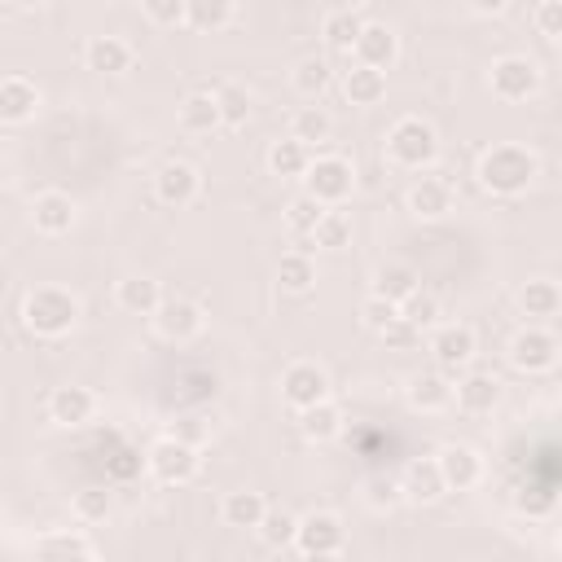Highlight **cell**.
<instances>
[{
  "mask_svg": "<svg viewBox=\"0 0 562 562\" xmlns=\"http://www.w3.org/2000/svg\"><path fill=\"white\" fill-rule=\"evenodd\" d=\"M360 13L351 9V4H342V9H334V13H325V22H321V35H325V44L334 48V53H351V44H356V35H360Z\"/></svg>",
  "mask_w": 562,
  "mask_h": 562,
  "instance_id": "cell-28",
  "label": "cell"
},
{
  "mask_svg": "<svg viewBox=\"0 0 562 562\" xmlns=\"http://www.w3.org/2000/svg\"><path fill=\"white\" fill-rule=\"evenodd\" d=\"M474 351H479V338L470 325H439L430 338V356L439 373H461L474 360Z\"/></svg>",
  "mask_w": 562,
  "mask_h": 562,
  "instance_id": "cell-7",
  "label": "cell"
},
{
  "mask_svg": "<svg viewBox=\"0 0 562 562\" xmlns=\"http://www.w3.org/2000/svg\"><path fill=\"white\" fill-rule=\"evenodd\" d=\"M417 285H422V277L408 263H386V268L373 272V294L378 299H391V303H404Z\"/></svg>",
  "mask_w": 562,
  "mask_h": 562,
  "instance_id": "cell-29",
  "label": "cell"
},
{
  "mask_svg": "<svg viewBox=\"0 0 562 562\" xmlns=\"http://www.w3.org/2000/svg\"><path fill=\"white\" fill-rule=\"evenodd\" d=\"M342 92H347L351 105H378L386 97V70H373V66H360L356 61L342 75Z\"/></svg>",
  "mask_w": 562,
  "mask_h": 562,
  "instance_id": "cell-22",
  "label": "cell"
},
{
  "mask_svg": "<svg viewBox=\"0 0 562 562\" xmlns=\"http://www.w3.org/2000/svg\"><path fill=\"white\" fill-rule=\"evenodd\" d=\"M215 105H220V127H241L250 119V92L241 83H220Z\"/></svg>",
  "mask_w": 562,
  "mask_h": 562,
  "instance_id": "cell-35",
  "label": "cell"
},
{
  "mask_svg": "<svg viewBox=\"0 0 562 562\" xmlns=\"http://www.w3.org/2000/svg\"><path fill=\"white\" fill-rule=\"evenodd\" d=\"M9 4H18V9H40L44 0H9Z\"/></svg>",
  "mask_w": 562,
  "mask_h": 562,
  "instance_id": "cell-49",
  "label": "cell"
},
{
  "mask_svg": "<svg viewBox=\"0 0 562 562\" xmlns=\"http://www.w3.org/2000/svg\"><path fill=\"white\" fill-rule=\"evenodd\" d=\"M465 4H470L474 13H487V18H492V13H501L509 0H465Z\"/></svg>",
  "mask_w": 562,
  "mask_h": 562,
  "instance_id": "cell-48",
  "label": "cell"
},
{
  "mask_svg": "<svg viewBox=\"0 0 562 562\" xmlns=\"http://www.w3.org/2000/svg\"><path fill=\"white\" fill-rule=\"evenodd\" d=\"M479 184L496 198H518L531 180H536V154L522 149V145H492L483 158H479Z\"/></svg>",
  "mask_w": 562,
  "mask_h": 562,
  "instance_id": "cell-1",
  "label": "cell"
},
{
  "mask_svg": "<svg viewBox=\"0 0 562 562\" xmlns=\"http://www.w3.org/2000/svg\"><path fill=\"white\" fill-rule=\"evenodd\" d=\"M536 31H540L544 40H558V35H562V4H558V0H544V4L536 9Z\"/></svg>",
  "mask_w": 562,
  "mask_h": 562,
  "instance_id": "cell-47",
  "label": "cell"
},
{
  "mask_svg": "<svg viewBox=\"0 0 562 562\" xmlns=\"http://www.w3.org/2000/svg\"><path fill=\"white\" fill-rule=\"evenodd\" d=\"M514 505H518L522 514H536V518H540V514L553 509V487H522Z\"/></svg>",
  "mask_w": 562,
  "mask_h": 562,
  "instance_id": "cell-46",
  "label": "cell"
},
{
  "mask_svg": "<svg viewBox=\"0 0 562 562\" xmlns=\"http://www.w3.org/2000/svg\"><path fill=\"white\" fill-rule=\"evenodd\" d=\"M452 400H457L461 413L483 417V413H492V408L501 404V382H496L492 373H465V378L452 386Z\"/></svg>",
  "mask_w": 562,
  "mask_h": 562,
  "instance_id": "cell-15",
  "label": "cell"
},
{
  "mask_svg": "<svg viewBox=\"0 0 562 562\" xmlns=\"http://www.w3.org/2000/svg\"><path fill=\"white\" fill-rule=\"evenodd\" d=\"M400 492H404V501L430 505V501H439L448 487H443L435 461H408V470H404V479H400Z\"/></svg>",
  "mask_w": 562,
  "mask_h": 562,
  "instance_id": "cell-21",
  "label": "cell"
},
{
  "mask_svg": "<svg viewBox=\"0 0 562 562\" xmlns=\"http://www.w3.org/2000/svg\"><path fill=\"white\" fill-rule=\"evenodd\" d=\"M299 430H303V439H312V443L334 439V435L342 430V413H338V404H334V400H316V404L299 408Z\"/></svg>",
  "mask_w": 562,
  "mask_h": 562,
  "instance_id": "cell-23",
  "label": "cell"
},
{
  "mask_svg": "<svg viewBox=\"0 0 562 562\" xmlns=\"http://www.w3.org/2000/svg\"><path fill=\"white\" fill-rule=\"evenodd\" d=\"M408 211H413L417 220H439V215L452 211V189H448L443 180H435V176H422V180L408 189Z\"/></svg>",
  "mask_w": 562,
  "mask_h": 562,
  "instance_id": "cell-20",
  "label": "cell"
},
{
  "mask_svg": "<svg viewBox=\"0 0 562 562\" xmlns=\"http://www.w3.org/2000/svg\"><path fill=\"white\" fill-rule=\"evenodd\" d=\"M294 522H299L294 514H285V509H268V514L259 518V527H255V531L263 536V544H268V549H285V544L294 540Z\"/></svg>",
  "mask_w": 562,
  "mask_h": 562,
  "instance_id": "cell-40",
  "label": "cell"
},
{
  "mask_svg": "<svg viewBox=\"0 0 562 562\" xmlns=\"http://www.w3.org/2000/svg\"><path fill=\"white\" fill-rule=\"evenodd\" d=\"M40 110V88L22 75L0 79V123H26Z\"/></svg>",
  "mask_w": 562,
  "mask_h": 562,
  "instance_id": "cell-17",
  "label": "cell"
},
{
  "mask_svg": "<svg viewBox=\"0 0 562 562\" xmlns=\"http://www.w3.org/2000/svg\"><path fill=\"white\" fill-rule=\"evenodd\" d=\"M154 329L167 338V342H189L198 329H202V307L189 303V299H162L154 307Z\"/></svg>",
  "mask_w": 562,
  "mask_h": 562,
  "instance_id": "cell-13",
  "label": "cell"
},
{
  "mask_svg": "<svg viewBox=\"0 0 562 562\" xmlns=\"http://www.w3.org/2000/svg\"><path fill=\"white\" fill-rule=\"evenodd\" d=\"M329 132H334V119H329L325 110H316V105H303V110L294 114V123H290V136L303 140L307 149H312V145H325Z\"/></svg>",
  "mask_w": 562,
  "mask_h": 562,
  "instance_id": "cell-34",
  "label": "cell"
},
{
  "mask_svg": "<svg viewBox=\"0 0 562 562\" xmlns=\"http://www.w3.org/2000/svg\"><path fill=\"white\" fill-rule=\"evenodd\" d=\"M114 299H119V307L132 312V316H154V307L162 303V290H158L154 277H123Z\"/></svg>",
  "mask_w": 562,
  "mask_h": 562,
  "instance_id": "cell-24",
  "label": "cell"
},
{
  "mask_svg": "<svg viewBox=\"0 0 562 562\" xmlns=\"http://www.w3.org/2000/svg\"><path fill=\"white\" fill-rule=\"evenodd\" d=\"M233 9H237V0H189L184 22L193 31H224L233 22Z\"/></svg>",
  "mask_w": 562,
  "mask_h": 562,
  "instance_id": "cell-32",
  "label": "cell"
},
{
  "mask_svg": "<svg viewBox=\"0 0 562 562\" xmlns=\"http://www.w3.org/2000/svg\"><path fill=\"white\" fill-rule=\"evenodd\" d=\"M408 404L422 408V413H439V408L452 404V382H448L439 369H435V373H417V378L408 382Z\"/></svg>",
  "mask_w": 562,
  "mask_h": 562,
  "instance_id": "cell-25",
  "label": "cell"
},
{
  "mask_svg": "<svg viewBox=\"0 0 562 562\" xmlns=\"http://www.w3.org/2000/svg\"><path fill=\"white\" fill-rule=\"evenodd\" d=\"M400 321H408L417 334H422V329H430V325H439V299H435V294H426V290L417 285V290L400 303Z\"/></svg>",
  "mask_w": 562,
  "mask_h": 562,
  "instance_id": "cell-38",
  "label": "cell"
},
{
  "mask_svg": "<svg viewBox=\"0 0 562 562\" xmlns=\"http://www.w3.org/2000/svg\"><path fill=\"white\" fill-rule=\"evenodd\" d=\"M263 514H268V505H263L259 492H228L224 505H220L224 527H237V531H255Z\"/></svg>",
  "mask_w": 562,
  "mask_h": 562,
  "instance_id": "cell-26",
  "label": "cell"
},
{
  "mask_svg": "<svg viewBox=\"0 0 562 562\" xmlns=\"http://www.w3.org/2000/svg\"><path fill=\"white\" fill-rule=\"evenodd\" d=\"M386 154L395 167L404 171H422L439 158V136L426 119H400L391 132H386Z\"/></svg>",
  "mask_w": 562,
  "mask_h": 562,
  "instance_id": "cell-3",
  "label": "cell"
},
{
  "mask_svg": "<svg viewBox=\"0 0 562 562\" xmlns=\"http://www.w3.org/2000/svg\"><path fill=\"white\" fill-rule=\"evenodd\" d=\"M22 321H26V329L35 338H61V334H70L79 325V299L57 290V285H40V290L26 294Z\"/></svg>",
  "mask_w": 562,
  "mask_h": 562,
  "instance_id": "cell-2",
  "label": "cell"
},
{
  "mask_svg": "<svg viewBox=\"0 0 562 562\" xmlns=\"http://www.w3.org/2000/svg\"><path fill=\"white\" fill-rule=\"evenodd\" d=\"M149 470H154V479L158 483H167V487H176V483H189L193 474H198V465H202V457H198V448L189 443V439H180V435H167V439H158L154 448H149Z\"/></svg>",
  "mask_w": 562,
  "mask_h": 562,
  "instance_id": "cell-5",
  "label": "cell"
},
{
  "mask_svg": "<svg viewBox=\"0 0 562 562\" xmlns=\"http://www.w3.org/2000/svg\"><path fill=\"white\" fill-rule=\"evenodd\" d=\"M400 501H404L400 479H382V474L369 479V505H373V509H391V505H400Z\"/></svg>",
  "mask_w": 562,
  "mask_h": 562,
  "instance_id": "cell-44",
  "label": "cell"
},
{
  "mask_svg": "<svg viewBox=\"0 0 562 562\" xmlns=\"http://www.w3.org/2000/svg\"><path fill=\"white\" fill-rule=\"evenodd\" d=\"M351 53H356V61H360V66L386 70V66L400 57V40H395V31H391V26H382V22H364V26H360V35H356V44H351Z\"/></svg>",
  "mask_w": 562,
  "mask_h": 562,
  "instance_id": "cell-14",
  "label": "cell"
},
{
  "mask_svg": "<svg viewBox=\"0 0 562 562\" xmlns=\"http://www.w3.org/2000/svg\"><path fill=\"white\" fill-rule=\"evenodd\" d=\"M110 492L105 487H83V492H75V514L83 518V522H101L105 514H110Z\"/></svg>",
  "mask_w": 562,
  "mask_h": 562,
  "instance_id": "cell-42",
  "label": "cell"
},
{
  "mask_svg": "<svg viewBox=\"0 0 562 562\" xmlns=\"http://www.w3.org/2000/svg\"><path fill=\"white\" fill-rule=\"evenodd\" d=\"M435 465H439V479H443L448 492H470L483 479V457L474 448H465V443H448L435 457Z\"/></svg>",
  "mask_w": 562,
  "mask_h": 562,
  "instance_id": "cell-12",
  "label": "cell"
},
{
  "mask_svg": "<svg viewBox=\"0 0 562 562\" xmlns=\"http://www.w3.org/2000/svg\"><path fill=\"white\" fill-rule=\"evenodd\" d=\"M281 400H285L294 413L307 408V404H316V400H329V378H325V369L312 364V360H294V364L281 373Z\"/></svg>",
  "mask_w": 562,
  "mask_h": 562,
  "instance_id": "cell-8",
  "label": "cell"
},
{
  "mask_svg": "<svg viewBox=\"0 0 562 562\" xmlns=\"http://www.w3.org/2000/svg\"><path fill=\"white\" fill-rule=\"evenodd\" d=\"M307 162H312V149H307L303 140H294V136H285V140H277V145L268 149V171H272V176H281V180L303 176V171H307Z\"/></svg>",
  "mask_w": 562,
  "mask_h": 562,
  "instance_id": "cell-30",
  "label": "cell"
},
{
  "mask_svg": "<svg viewBox=\"0 0 562 562\" xmlns=\"http://www.w3.org/2000/svg\"><path fill=\"white\" fill-rule=\"evenodd\" d=\"M198 189H202V176L189 162H180V158L176 162H162L154 171V198L162 206H189L198 198Z\"/></svg>",
  "mask_w": 562,
  "mask_h": 562,
  "instance_id": "cell-11",
  "label": "cell"
},
{
  "mask_svg": "<svg viewBox=\"0 0 562 562\" xmlns=\"http://www.w3.org/2000/svg\"><path fill=\"white\" fill-rule=\"evenodd\" d=\"M518 307H522L527 316H536V321H549V316H558L562 294H558L553 281H527V285L518 290Z\"/></svg>",
  "mask_w": 562,
  "mask_h": 562,
  "instance_id": "cell-33",
  "label": "cell"
},
{
  "mask_svg": "<svg viewBox=\"0 0 562 562\" xmlns=\"http://www.w3.org/2000/svg\"><path fill=\"white\" fill-rule=\"evenodd\" d=\"M303 184H307V193H312L316 202L334 206V202H347V198H351L356 176H351V162H347V158L325 154V158H312V162H307Z\"/></svg>",
  "mask_w": 562,
  "mask_h": 562,
  "instance_id": "cell-6",
  "label": "cell"
},
{
  "mask_svg": "<svg viewBox=\"0 0 562 562\" xmlns=\"http://www.w3.org/2000/svg\"><path fill=\"white\" fill-rule=\"evenodd\" d=\"M277 285H281L285 294H307V290L316 285V263H312L303 250L281 255V263H277Z\"/></svg>",
  "mask_w": 562,
  "mask_h": 562,
  "instance_id": "cell-31",
  "label": "cell"
},
{
  "mask_svg": "<svg viewBox=\"0 0 562 562\" xmlns=\"http://www.w3.org/2000/svg\"><path fill=\"white\" fill-rule=\"evenodd\" d=\"M509 364L518 373H549L558 364V338L549 329H522V334H514Z\"/></svg>",
  "mask_w": 562,
  "mask_h": 562,
  "instance_id": "cell-9",
  "label": "cell"
},
{
  "mask_svg": "<svg viewBox=\"0 0 562 562\" xmlns=\"http://www.w3.org/2000/svg\"><path fill=\"white\" fill-rule=\"evenodd\" d=\"M329 79H334V70H329L325 57H303V61L294 66V88H299L303 97H321V92L329 88Z\"/></svg>",
  "mask_w": 562,
  "mask_h": 562,
  "instance_id": "cell-39",
  "label": "cell"
},
{
  "mask_svg": "<svg viewBox=\"0 0 562 562\" xmlns=\"http://www.w3.org/2000/svg\"><path fill=\"white\" fill-rule=\"evenodd\" d=\"M487 83H492V92H496L501 101H527V97L540 88V70H536V61H527V57H501V61L492 66Z\"/></svg>",
  "mask_w": 562,
  "mask_h": 562,
  "instance_id": "cell-10",
  "label": "cell"
},
{
  "mask_svg": "<svg viewBox=\"0 0 562 562\" xmlns=\"http://www.w3.org/2000/svg\"><path fill=\"white\" fill-rule=\"evenodd\" d=\"M83 61H88V70H97V75H123V70L132 66V44L119 40V35H97V40H88Z\"/></svg>",
  "mask_w": 562,
  "mask_h": 562,
  "instance_id": "cell-19",
  "label": "cell"
},
{
  "mask_svg": "<svg viewBox=\"0 0 562 562\" xmlns=\"http://www.w3.org/2000/svg\"><path fill=\"white\" fill-rule=\"evenodd\" d=\"M395 316H400V303L378 299V294H369V299H364V307H360V321H364V329H373V334H382Z\"/></svg>",
  "mask_w": 562,
  "mask_h": 562,
  "instance_id": "cell-43",
  "label": "cell"
},
{
  "mask_svg": "<svg viewBox=\"0 0 562 562\" xmlns=\"http://www.w3.org/2000/svg\"><path fill=\"white\" fill-rule=\"evenodd\" d=\"M31 220H35V228H40L44 237H61V233H70V228H75V202H70L66 193L48 189V193H40V198H35Z\"/></svg>",
  "mask_w": 562,
  "mask_h": 562,
  "instance_id": "cell-18",
  "label": "cell"
},
{
  "mask_svg": "<svg viewBox=\"0 0 562 562\" xmlns=\"http://www.w3.org/2000/svg\"><path fill=\"white\" fill-rule=\"evenodd\" d=\"M347 4H351V9H356V4H369V0H347Z\"/></svg>",
  "mask_w": 562,
  "mask_h": 562,
  "instance_id": "cell-50",
  "label": "cell"
},
{
  "mask_svg": "<svg viewBox=\"0 0 562 562\" xmlns=\"http://www.w3.org/2000/svg\"><path fill=\"white\" fill-rule=\"evenodd\" d=\"M92 413H97V395L88 386H57L48 395V417L57 426H83L92 422Z\"/></svg>",
  "mask_w": 562,
  "mask_h": 562,
  "instance_id": "cell-16",
  "label": "cell"
},
{
  "mask_svg": "<svg viewBox=\"0 0 562 562\" xmlns=\"http://www.w3.org/2000/svg\"><path fill=\"white\" fill-rule=\"evenodd\" d=\"M35 553L40 558H92V540L75 536V531H53V536H40L35 540Z\"/></svg>",
  "mask_w": 562,
  "mask_h": 562,
  "instance_id": "cell-36",
  "label": "cell"
},
{
  "mask_svg": "<svg viewBox=\"0 0 562 562\" xmlns=\"http://www.w3.org/2000/svg\"><path fill=\"white\" fill-rule=\"evenodd\" d=\"M180 127L193 132V136H206L220 127V105H215V92H189L180 101Z\"/></svg>",
  "mask_w": 562,
  "mask_h": 562,
  "instance_id": "cell-27",
  "label": "cell"
},
{
  "mask_svg": "<svg viewBox=\"0 0 562 562\" xmlns=\"http://www.w3.org/2000/svg\"><path fill=\"white\" fill-rule=\"evenodd\" d=\"M307 237H312L321 250H342V246L351 241V220H347L342 211H325Z\"/></svg>",
  "mask_w": 562,
  "mask_h": 562,
  "instance_id": "cell-37",
  "label": "cell"
},
{
  "mask_svg": "<svg viewBox=\"0 0 562 562\" xmlns=\"http://www.w3.org/2000/svg\"><path fill=\"white\" fill-rule=\"evenodd\" d=\"M184 4H189V0H145V13H149V22H158V26H180V22H184Z\"/></svg>",
  "mask_w": 562,
  "mask_h": 562,
  "instance_id": "cell-45",
  "label": "cell"
},
{
  "mask_svg": "<svg viewBox=\"0 0 562 562\" xmlns=\"http://www.w3.org/2000/svg\"><path fill=\"white\" fill-rule=\"evenodd\" d=\"M325 215V202H316L312 193H299L290 206H285V224L299 233V237H307L312 228H316V220Z\"/></svg>",
  "mask_w": 562,
  "mask_h": 562,
  "instance_id": "cell-41",
  "label": "cell"
},
{
  "mask_svg": "<svg viewBox=\"0 0 562 562\" xmlns=\"http://www.w3.org/2000/svg\"><path fill=\"white\" fill-rule=\"evenodd\" d=\"M303 558H338L347 549V531L338 522V514L329 509H312L307 518L294 522V540H290Z\"/></svg>",
  "mask_w": 562,
  "mask_h": 562,
  "instance_id": "cell-4",
  "label": "cell"
}]
</instances>
